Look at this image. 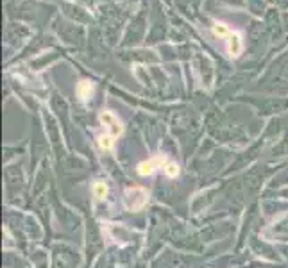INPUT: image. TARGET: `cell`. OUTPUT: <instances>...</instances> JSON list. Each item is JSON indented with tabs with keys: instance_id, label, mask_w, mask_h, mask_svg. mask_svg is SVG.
I'll use <instances>...</instances> for the list:
<instances>
[{
	"instance_id": "52a82bcc",
	"label": "cell",
	"mask_w": 288,
	"mask_h": 268,
	"mask_svg": "<svg viewBox=\"0 0 288 268\" xmlns=\"http://www.w3.org/2000/svg\"><path fill=\"white\" fill-rule=\"evenodd\" d=\"M99 145L102 150H111L115 145V138L110 134H102V136H99Z\"/></svg>"
},
{
	"instance_id": "6da1fadb",
	"label": "cell",
	"mask_w": 288,
	"mask_h": 268,
	"mask_svg": "<svg viewBox=\"0 0 288 268\" xmlns=\"http://www.w3.org/2000/svg\"><path fill=\"white\" fill-rule=\"evenodd\" d=\"M149 200V193L143 188H129L124 195V204L129 211H140Z\"/></svg>"
},
{
	"instance_id": "3957f363",
	"label": "cell",
	"mask_w": 288,
	"mask_h": 268,
	"mask_svg": "<svg viewBox=\"0 0 288 268\" xmlns=\"http://www.w3.org/2000/svg\"><path fill=\"white\" fill-rule=\"evenodd\" d=\"M100 122H102L104 129L108 130V134H110V136H113V138H117L118 134L122 132V123H120V120H118L117 116H115L111 111L100 113Z\"/></svg>"
},
{
	"instance_id": "7a4b0ae2",
	"label": "cell",
	"mask_w": 288,
	"mask_h": 268,
	"mask_svg": "<svg viewBox=\"0 0 288 268\" xmlns=\"http://www.w3.org/2000/svg\"><path fill=\"white\" fill-rule=\"evenodd\" d=\"M213 31H215L217 36L227 38V43H229V52H231V56H238V52H240V48H242V43H240V38H238V34L231 33V31L227 29V27L224 25V23H215Z\"/></svg>"
},
{
	"instance_id": "5b68a950",
	"label": "cell",
	"mask_w": 288,
	"mask_h": 268,
	"mask_svg": "<svg viewBox=\"0 0 288 268\" xmlns=\"http://www.w3.org/2000/svg\"><path fill=\"white\" fill-rule=\"evenodd\" d=\"M77 93H79V97L83 98V100H88V98H91V93H93V86L84 81V83H81L79 86H77Z\"/></svg>"
},
{
	"instance_id": "8992f818",
	"label": "cell",
	"mask_w": 288,
	"mask_h": 268,
	"mask_svg": "<svg viewBox=\"0 0 288 268\" xmlns=\"http://www.w3.org/2000/svg\"><path fill=\"white\" fill-rule=\"evenodd\" d=\"M93 193H95V197L99 200H104L108 197V186H106V182L104 181H97L93 184Z\"/></svg>"
},
{
	"instance_id": "277c9868",
	"label": "cell",
	"mask_w": 288,
	"mask_h": 268,
	"mask_svg": "<svg viewBox=\"0 0 288 268\" xmlns=\"http://www.w3.org/2000/svg\"><path fill=\"white\" fill-rule=\"evenodd\" d=\"M165 165H167V159H165V156H156V157H152V159L140 163L138 165V174L143 175V177H145V175H152L154 172L158 170V168L165 167Z\"/></svg>"
},
{
	"instance_id": "ba28073f",
	"label": "cell",
	"mask_w": 288,
	"mask_h": 268,
	"mask_svg": "<svg viewBox=\"0 0 288 268\" xmlns=\"http://www.w3.org/2000/svg\"><path fill=\"white\" fill-rule=\"evenodd\" d=\"M165 174H167L168 177H177L179 167L174 163V161H167V165H165Z\"/></svg>"
}]
</instances>
